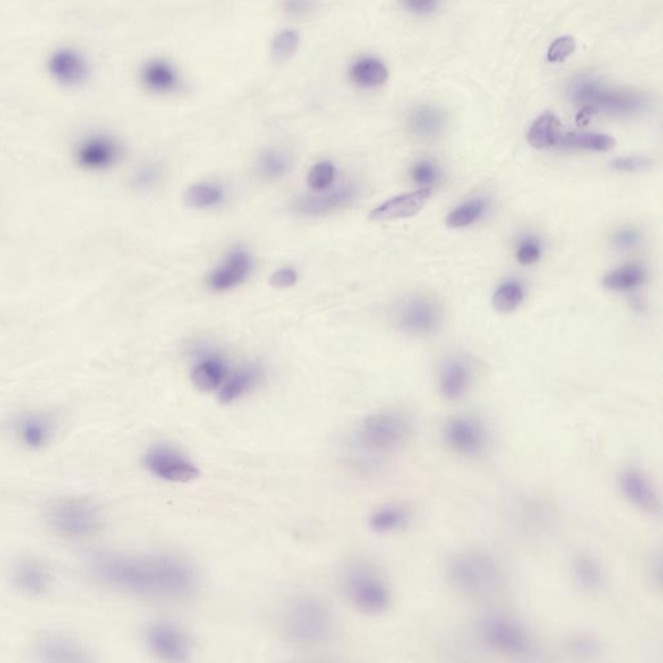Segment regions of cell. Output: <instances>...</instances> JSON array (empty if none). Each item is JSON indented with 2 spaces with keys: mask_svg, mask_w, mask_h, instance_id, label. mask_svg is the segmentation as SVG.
<instances>
[{
  "mask_svg": "<svg viewBox=\"0 0 663 663\" xmlns=\"http://www.w3.org/2000/svg\"><path fill=\"white\" fill-rule=\"evenodd\" d=\"M89 572L112 589L147 598L183 599L199 586V575L183 557L165 553L97 552Z\"/></svg>",
  "mask_w": 663,
  "mask_h": 663,
  "instance_id": "obj_1",
  "label": "cell"
},
{
  "mask_svg": "<svg viewBox=\"0 0 663 663\" xmlns=\"http://www.w3.org/2000/svg\"><path fill=\"white\" fill-rule=\"evenodd\" d=\"M282 628L286 640L293 644L319 647L335 635V616L329 605L317 596H300L286 605Z\"/></svg>",
  "mask_w": 663,
  "mask_h": 663,
  "instance_id": "obj_2",
  "label": "cell"
},
{
  "mask_svg": "<svg viewBox=\"0 0 663 663\" xmlns=\"http://www.w3.org/2000/svg\"><path fill=\"white\" fill-rule=\"evenodd\" d=\"M455 589L477 600H492L503 590V575L494 558L480 551L457 553L447 567Z\"/></svg>",
  "mask_w": 663,
  "mask_h": 663,
  "instance_id": "obj_3",
  "label": "cell"
},
{
  "mask_svg": "<svg viewBox=\"0 0 663 663\" xmlns=\"http://www.w3.org/2000/svg\"><path fill=\"white\" fill-rule=\"evenodd\" d=\"M45 523L55 534L68 540L94 537L104 525V516L97 504L85 497H60L45 508Z\"/></svg>",
  "mask_w": 663,
  "mask_h": 663,
  "instance_id": "obj_4",
  "label": "cell"
},
{
  "mask_svg": "<svg viewBox=\"0 0 663 663\" xmlns=\"http://www.w3.org/2000/svg\"><path fill=\"white\" fill-rule=\"evenodd\" d=\"M341 583L347 600L364 615H381L387 612L392 601L387 581L370 564H350L344 570Z\"/></svg>",
  "mask_w": 663,
  "mask_h": 663,
  "instance_id": "obj_5",
  "label": "cell"
},
{
  "mask_svg": "<svg viewBox=\"0 0 663 663\" xmlns=\"http://www.w3.org/2000/svg\"><path fill=\"white\" fill-rule=\"evenodd\" d=\"M570 98L584 111L608 113L616 115H633L647 108V98L638 92L609 89L599 81L579 78L572 83Z\"/></svg>",
  "mask_w": 663,
  "mask_h": 663,
  "instance_id": "obj_6",
  "label": "cell"
},
{
  "mask_svg": "<svg viewBox=\"0 0 663 663\" xmlns=\"http://www.w3.org/2000/svg\"><path fill=\"white\" fill-rule=\"evenodd\" d=\"M411 436L410 420L396 411H381L364 419L359 429V439L376 453H393Z\"/></svg>",
  "mask_w": 663,
  "mask_h": 663,
  "instance_id": "obj_7",
  "label": "cell"
},
{
  "mask_svg": "<svg viewBox=\"0 0 663 663\" xmlns=\"http://www.w3.org/2000/svg\"><path fill=\"white\" fill-rule=\"evenodd\" d=\"M441 303L429 294H416L407 298L396 311V324L408 335H431L441 326Z\"/></svg>",
  "mask_w": 663,
  "mask_h": 663,
  "instance_id": "obj_8",
  "label": "cell"
},
{
  "mask_svg": "<svg viewBox=\"0 0 663 663\" xmlns=\"http://www.w3.org/2000/svg\"><path fill=\"white\" fill-rule=\"evenodd\" d=\"M143 463L150 474L167 482L188 483L200 476L195 463L169 446H153L144 455Z\"/></svg>",
  "mask_w": 663,
  "mask_h": 663,
  "instance_id": "obj_9",
  "label": "cell"
},
{
  "mask_svg": "<svg viewBox=\"0 0 663 663\" xmlns=\"http://www.w3.org/2000/svg\"><path fill=\"white\" fill-rule=\"evenodd\" d=\"M149 650L165 662H184L192 653V640L181 627L169 622H157L146 630Z\"/></svg>",
  "mask_w": 663,
  "mask_h": 663,
  "instance_id": "obj_10",
  "label": "cell"
},
{
  "mask_svg": "<svg viewBox=\"0 0 663 663\" xmlns=\"http://www.w3.org/2000/svg\"><path fill=\"white\" fill-rule=\"evenodd\" d=\"M482 635L492 650L500 653L521 656L531 650V640L525 628L512 619L495 616L482 626Z\"/></svg>",
  "mask_w": 663,
  "mask_h": 663,
  "instance_id": "obj_11",
  "label": "cell"
},
{
  "mask_svg": "<svg viewBox=\"0 0 663 663\" xmlns=\"http://www.w3.org/2000/svg\"><path fill=\"white\" fill-rule=\"evenodd\" d=\"M38 659L49 663H83L91 661L89 651L71 636L59 633H42L34 647Z\"/></svg>",
  "mask_w": 663,
  "mask_h": 663,
  "instance_id": "obj_12",
  "label": "cell"
},
{
  "mask_svg": "<svg viewBox=\"0 0 663 663\" xmlns=\"http://www.w3.org/2000/svg\"><path fill=\"white\" fill-rule=\"evenodd\" d=\"M619 488L628 502L648 514L661 512V497L651 480L638 468H626L619 474Z\"/></svg>",
  "mask_w": 663,
  "mask_h": 663,
  "instance_id": "obj_13",
  "label": "cell"
},
{
  "mask_svg": "<svg viewBox=\"0 0 663 663\" xmlns=\"http://www.w3.org/2000/svg\"><path fill=\"white\" fill-rule=\"evenodd\" d=\"M14 589L28 596H42L51 590L54 574L47 564L34 558L17 561L11 572Z\"/></svg>",
  "mask_w": 663,
  "mask_h": 663,
  "instance_id": "obj_14",
  "label": "cell"
},
{
  "mask_svg": "<svg viewBox=\"0 0 663 663\" xmlns=\"http://www.w3.org/2000/svg\"><path fill=\"white\" fill-rule=\"evenodd\" d=\"M120 146L108 135H92L77 148V161L83 169L100 172L112 167L120 158Z\"/></svg>",
  "mask_w": 663,
  "mask_h": 663,
  "instance_id": "obj_15",
  "label": "cell"
},
{
  "mask_svg": "<svg viewBox=\"0 0 663 663\" xmlns=\"http://www.w3.org/2000/svg\"><path fill=\"white\" fill-rule=\"evenodd\" d=\"M446 442L455 453L479 454L485 445V431L476 420L469 416H456L447 422Z\"/></svg>",
  "mask_w": 663,
  "mask_h": 663,
  "instance_id": "obj_16",
  "label": "cell"
},
{
  "mask_svg": "<svg viewBox=\"0 0 663 663\" xmlns=\"http://www.w3.org/2000/svg\"><path fill=\"white\" fill-rule=\"evenodd\" d=\"M431 195L433 188H422L416 192L394 197L370 211V219L375 222H387L411 218L427 205Z\"/></svg>",
  "mask_w": 663,
  "mask_h": 663,
  "instance_id": "obj_17",
  "label": "cell"
},
{
  "mask_svg": "<svg viewBox=\"0 0 663 663\" xmlns=\"http://www.w3.org/2000/svg\"><path fill=\"white\" fill-rule=\"evenodd\" d=\"M251 271V256L242 249H234L225 262L211 272L208 277V285L216 292L230 291L244 283Z\"/></svg>",
  "mask_w": 663,
  "mask_h": 663,
  "instance_id": "obj_18",
  "label": "cell"
},
{
  "mask_svg": "<svg viewBox=\"0 0 663 663\" xmlns=\"http://www.w3.org/2000/svg\"><path fill=\"white\" fill-rule=\"evenodd\" d=\"M356 192L358 190L354 184H344L328 192L323 191V192H317V195L302 197L295 202L294 209L302 214H310V216L328 213V211L340 209L354 201Z\"/></svg>",
  "mask_w": 663,
  "mask_h": 663,
  "instance_id": "obj_19",
  "label": "cell"
},
{
  "mask_svg": "<svg viewBox=\"0 0 663 663\" xmlns=\"http://www.w3.org/2000/svg\"><path fill=\"white\" fill-rule=\"evenodd\" d=\"M54 421L42 412L21 416L16 424V436L20 443L29 450L45 448L54 437Z\"/></svg>",
  "mask_w": 663,
  "mask_h": 663,
  "instance_id": "obj_20",
  "label": "cell"
},
{
  "mask_svg": "<svg viewBox=\"0 0 663 663\" xmlns=\"http://www.w3.org/2000/svg\"><path fill=\"white\" fill-rule=\"evenodd\" d=\"M472 369L465 359L450 358L445 361L439 375V390L443 398L456 401L468 392L471 387Z\"/></svg>",
  "mask_w": 663,
  "mask_h": 663,
  "instance_id": "obj_21",
  "label": "cell"
},
{
  "mask_svg": "<svg viewBox=\"0 0 663 663\" xmlns=\"http://www.w3.org/2000/svg\"><path fill=\"white\" fill-rule=\"evenodd\" d=\"M51 74L64 85H80L89 77V65L82 56L72 49L55 52L48 63Z\"/></svg>",
  "mask_w": 663,
  "mask_h": 663,
  "instance_id": "obj_22",
  "label": "cell"
},
{
  "mask_svg": "<svg viewBox=\"0 0 663 663\" xmlns=\"http://www.w3.org/2000/svg\"><path fill=\"white\" fill-rule=\"evenodd\" d=\"M263 380L262 370L259 367H245L236 370L233 376H227L219 387V401L228 404L253 392Z\"/></svg>",
  "mask_w": 663,
  "mask_h": 663,
  "instance_id": "obj_23",
  "label": "cell"
},
{
  "mask_svg": "<svg viewBox=\"0 0 663 663\" xmlns=\"http://www.w3.org/2000/svg\"><path fill=\"white\" fill-rule=\"evenodd\" d=\"M408 126L413 135L424 140H434L445 132L446 115L434 106H420L411 113Z\"/></svg>",
  "mask_w": 663,
  "mask_h": 663,
  "instance_id": "obj_24",
  "label": "cell"
},
{
  "mask_svg": "<svg viewBox=\"0 0 663 663\" xmlns=\"http://www.w3.org/2000/svg\"><path fill=\"white\" fill-rule=\"evenodd\" d=\"M144 85L153 92L165 94L178 89L179 75L175 68L166 60L156 59L147 63L143 68Z\"/></svg>",
  "mask_w": 663,
  "mask_h": 663,
  "instance_id": "obj_25",
  "label": "cell"
},
{
  "mask_svg": "<svg viewBox=\"0 0 663 663\" xmlns=\"http://www.w3.org/2000/svg\"><path fill=\"white\" fill-rule=\"evenodd\" d=\"M228 370L225 361L218 356H205L192 370V382L197 389L209 393L219 389L227 378Z\"/></svg>",
  "mask_w": 663,
  "mask_h": 663,
  "instance_id": "obj_26",
  "label": "cell"
},
{
  "mask_svg": "<svg viewBox=\"0 0 663 663\" xmlns=\"http://www.w3.org/2000/svg\"><path fill=\"white\" fill-rule=\"evenodd\" d=\"M561 135L563 132L560 121L553 113L547 112L532 123L528 132V141L535 149H548L557 147Z\"/></svg>",
  "mask_w": 663,
  "mask_h": 663,
  "instance_id": "obj_27",
  "label": "cell"
},
{
  "mask_svg": "<svg viewBox=\"0 0 663 663\" xmlns=\"http://www.w3.org/2000/svg\"><path fill=\"white\" fill-rule=\"evenodd\" d=\"M389 77V71L381 60L375 57H363L353 64L350 78L356 86L363 89H375L384 85Z\"/></svg>",
  "mask_w": 663,
  "mask_h": 663,
  "instance_id": "obj_28",
  "label": "cell"
},
{
  "mask_svg": "<svg viewBox=\"0 0 663 663\" xmlns=\"http://www.w3.org/2000/svg\"><path fill=\"white\" fill-rule=\"evenodd\" d=\"M410 520L407 509L396 504L376 509L370 517V528L378 534H390L404 529Z\"/></svg>",
  "mask_w": 663,
  "mask_h": 663,
  "instance_id": "obj_29",
  "label": "cell"
},
{
  "mask_svg": "<svg viewBox=\"0 0 663 663\" xmlns=\"http://www.w3.org/2000/svg\"><path fill=\"white\" fill-rule=\"evenodd\" d=\"M644 280V268L636 263H630L608 272L602 279V285L613 292H631L642 285Z\"/></svg>",
  "mask_w": 663,
  "mask_h": 663,
  "instance_id": "obj_30",
  "label": "cell"
},
{
  "mask_svg": "<svg viewBox=\"0 0 663 663\" xmlns=\"http://www.w3.org/2000/svg\"><path fill=\"white\" fill-rule=\"evenodd\" d=\"M616 140L612 136L596 134V132H566L561 135L557 147L570 149L596 150L607 152L615 148Z\"/></svg>",
  "mask_w": 663,
  "mask_h": 663,
  "instance_id": "obj_31",
  "label": "cell"
},
{
  "mask_svg": "<svg viewBox=\"0 0 663 663\" xmlns=\"http://www.w3.org/2000/svg\"><path fill=\"white\" fill-rule=\"evenodd\" d=\"M573 575L582 590L598 591L604 583V573L600 565L589 555H579L575 558L573 563Z\"/></svg>",
  "mask_w": 663,
  "mask_h": 663,
  "instance_id": "obj_32",
  "label": "cell"
},
{
  "mask_svg": "<svg viewBox=\"0 0 663 663\" xmlns=\"http://www.w3.org/2000/svg\"><path fill=\"white\" fill-rule=\"evenodd\" d=\"M486 211H488V202L485 200H469V201L463 202L459 207L455 208L448 214L446 225L450 228H455V230L465 228L480 221L485 216Z\"/></svg>",
  "mask_w": 663,
  "mask_h": 663,
  "instance_id": "obj_33",
  "label": "cell"
},
{
  "mask_svg": "<svg viewBox=\"0 0 663 663\" xmlns=\"http://www.w3.org/2000/svg\"><path fill=\"white\" fill-rule=\"evenodd\" d=\"M225 199L222 188L217 184L199 183L185 192V202L196 209H208L221 204Z\"/></svg>",
  "mask_w": 663,
  "mask_h": 663,
  "instance_id": "obj_34",
  "label": "cell"
},
{
  "mask_svg": "<svg viewBox=\"0 0 663 663\" xmlns=\"http://www.w3.org/2000/svg\"><path fill=\"white\" fill-rule=\"evenodd\" d=\"M525 298V291L520 283L511 280L502 284L492 297V305L497 311L509 314L520 308Z\"/></svg>",
  "mask_w": 663,
  "mask_h": 663,
  "instance_id": "obj_35",
  "label": "cell"
},
{
  "mask_svg": "<svg viewBox=\"0 0 663 663\" xmlns=\"http://www.w3.org/2000/svg\"><path fill=\"white\" fill-rule=\"evenodd\" d=\"M289 166H291V161H289L288 156L280 152V150H268L259 158V173L266 179L282 178L288 173Z\"/></svg>",
  "mask_w": 663,
  "mask_h": 663,
  "instance_id": "obj_36",
  "label": "cell"
},
{
  "mask_svg": "<svg viewBox=\"0 0 663 663\" xmlns=\"http://www.w3.org/2000/svg\"><path fill=\"white\" fill-rule=\"evenodd\" d=\"M300 46V36L294 30H284L275 37L271 54L275 63L283 64L291 60Z\"/></svg>",
  "mask_w": 663,
  "mask_h": 663,
  "instance_id": "obj_37",
  "label": "cell"
},
{
  "mask_svg": "<svg viewBox=\"0 0 663 663\" xmlns=\"http://www.w3.org/2000/svg\"><path fill=\"white\" fill-rule=\"evenodd\" d=\"M336 170L331 162L324 161L315 165L309 174V185L315 192L329 190L335 181Z\"/></svg>",
  "mask_w": 663,
  "mask_h": 663,
  "instance_id": "obj_38",
  "label": "cell"
},
{
  "mask_svg": "<svg viewBox=\"0 0 663 663\" xmlns=\"http://www.w3.org/2000/svg\"><path fill=\"white\" fill-rule=\"evenodd\" d=\"M411 178L416 184L421 185L422 188H431V185L441 179V170L437 166L436 162L430 160L418 161L411 169Z\"/></svg>",
  "mask_w": 663,
  "mask_h": 663,
  "instance_id": "obj_39",
  "label": "cell"
},
{
  "mask_svg": "<svg viewBox=\"0 0 663 663\" xmlns=\"http://www.w3.org/2000/svg\"><path fill=\"white\" fill-rule=\"evenodd\" d=\"M567 651L581 657V659H590L596 656L600 650V645L596 639L590 635H573L566 642Z\"/></svg>",
  "mask_w": 663,
  "mask_h": 663,
  "instance_id": "obj_40",
  "label": "cell"
},
{
  "mask_svg": "<svg viewBox=\"0 0 663 663\" xmlns=\"http://www.w3.org/2000/svg\"><path fill=\"white\" fill-rule=\"evenodd\" d=\"M577 47V43L573 37H561L556 39L555 42L549 46L548 54H547V59L549 63L557 64L564 63L573 55Z\"/></svg>",
  "mask_w": 663,
  "mask_h": 663,
  "instance_id": "obj_41",
  "label": "cell"
},
{
  "mask_svg": "<svg viewBox=\"0 0 663 663\" xmlns=\"http://www.w3.org/2000/svg\"><path fill=\"white\" fill-rule=\"evenodd\" d=\"M517 260L521 265H532L538 262L541 256L540 242L535 237H526L517 246Z\"/></svg>",
  "mask_w": 663,
  "mask_h": 663,
  "instance_id": "obj_42",
  "label": "cell"
},
{
  "mask_svg": "<svg viewBox=\"0 0 663 663\" xmlns=\"http://www.w3.org/2000/svg\"><path fill=\"white\" fill-rule=\"evenodd\" d=\"M650 165L651 161L648 158L640 157V156H626V157L616 158L610 166L616 172L636 173L650 169Z\"/></svg>",
  "mask_w": 663,
  "mask_h": 663,
  "instance_id": "obj_43",
  "label": "cell"
},
{
  "mask_svg": "<svg viewBox=\"0 0 663 663\" xmlns=\"http://www.w3.org/2000/svg\"><path fill=\"white\" fill-rule=\"evenodd\" d=\"M320 0H283L285 13L293 17H305L315 13L319 7Z\"/></svg>",
  "mask_w": 663,
  "mask_h": 663,
  "instance_id": "obj_44",
  "label": "cell"
},
{
  "mask_svg": "<svg viewBox=\"0 0 663 663\" xmlns=\"http://www.w3.org/2000/svg\"><path fill=\"white\" fill-rule=\"evenodd\" d=\"M441 0H402V4L408 13L429 14L438 8Z\"/></svg>",
  "mask_w": 663,
  "mask_h": 663,
  "instance_id": "obj_45",
  "label": "cell"
},
{
  "mask_svg": "<svg viewBox=\"0 0 663 663\" xmlns=\"http://www.w3.org/2000/svg\"><path fill=\"white\" fill-rule=\"evenodd\" d=\"M158 179V170L155 166H143L136 172L134 183L136 188H148L156 183Z\"/></svg>",
  "mask_w": 663,
  "mask_h": 663,
  "instance_id": "obj_46",
  "label": "cell"
},
{
  "mask_svg": "<svg viewBox=\"0 0 663 663\" xmlns=\"http://www.w3.org/2000/svg\"><path fill=\"white\" fill-rule=\"evenodd\" d=\"M297 283V272L292 268H282L271 276V284L276 288H289Z\"/></svg>",
  "mask_w": 663,
  "mask_h": 663,
  "instance_id": "obj_47",
  "label": "cell"
},
{
  "mask_svg": "<svg viewBox=\"0 0 663 663\" xmlns=\"http://www.w3.org/2000/svg\"><path fill=\"white\" fill-rule=\"evenodd\" d=\"M640 234L633 228L619 231L615 237V244L619 249H630L638 244Z\"/></svg>",
  "mask_w": 663,
  "mask_h": 663,
  "instance_id": "obj_48",
  "label": "cell"
}]
</instances>
